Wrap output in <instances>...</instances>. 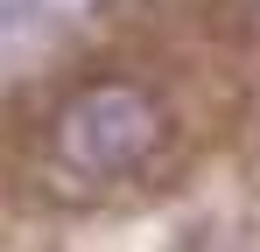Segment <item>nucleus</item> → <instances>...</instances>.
<instances>
[{
  "label": "nucleus",
  "mask_w": 260,
  "mask_h": 252,
  "mask_svg": "<svg viewBox=\"0 0 260 252\" xmlns=\"http://www.w3.org/2000/svg\"><path fill=\"white\" fill-rule=\"evenodd\" d=\"M176 147V112L148 77H85L43 119V168L56 182L113 196L148 182Z\"/></svg>",
  "instance_id": "nucleus-1"
}]
</instances>
